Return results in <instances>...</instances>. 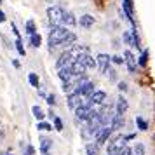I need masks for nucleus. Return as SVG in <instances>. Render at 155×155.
Segmentation results:
<instances>
[{"mask_svg": "<svg viewBox=\"0 0 155 155\" xmlns=\"http://www.w3.org/2000/svg\"><path fill=\"white\" fill-rule=\"evenodd\" d=\"M30 44H31V47L38 49V47L42 45V37H40V33H33V35H30Z\"/></svg>", "mask_w": 155, "mask_h": 155, "instance_id": "24", "label": "nucleus"}, {"mask_svg": "<svg viewBox=\"0 0 155 155\" xmlns=\"http://www.w3.org/2000/svg\"><path fill=\"white\" fill-rule=\"evenodd\" d=\"M126 138L124 136H117V138H113L112 141H108V145H106V155H115L119 150L126 147Z\"/></svg>", "mask_w": 155, "mask_h": 155, "instance_id": "4", "label": "nucleus"}, {"mask_svg": "<svg viewBox=\"0 0 155 155\" xmlns=\"http://www.w3.org/2000/svg\"><path fill=\"white\" fill-rule=\"evenodd\" d=\"M122 38H124V42L127 44V45H131V47H140V37H138V31H136V28H131L127 30V31H124L122 33Z\"/></svg>", "mask_w": 155, "mask_h": 155, "instance_id": "6", "label": "nucleus"}, {"mask_svg": "<svg viewBox=\"0 0 155 155\" xmlns=\"http://www.w3.org/2000/svg\"><path fill=\"white\" fill-rule=\"evenodd\" d=\"M11 28H12V31H14V35H16V37H19V31H18V28H16V25H14V23L11 25Z\"/></svg>", "mask_w": 155, "mask_h": 155, "instance_id": "40", "label": "nucleus"}, {"mask_svg": "<svg viewBox=\"0 0 155 155\" xmlns=\"http://www.w3.org/2000/svg\"><path fill=\"white\" fill-rule=\"evenodd\" d=\"M2 4H4V0H0V5H2Z\"/></svg>", "mask_w": 155, "mask_h": 155, "instance_id": "42", "label": "nucleus"}, {"mask_svg": "<svg viewBox=\"0 0 155 155\" xmlns=\"http://www.w3.org/2000/svg\"><path fill=\"white\" fill-rule=\"evenodd\" d=\"M110 61H113L115 64H122L124 63V58L122 56H110Z\"/></svg>", "mask_w": 155, "mask_h": 155, "instance_id": "36", "label": "nucleus"}, {"mask_svg": "<svg viewBox=\"0 0 155 155\" xmlns=\"http://www.w3.org/2000/svg\"><path fill=\"white\" fill-rule=\"evenodd\" d=\"M75 42H77V35L70 31V33L66 35V38L61 42V45H63V47H71V45H75Z\"/></svg>", "mask_w": 155, "mask_h": 155, "instance_id": "21", "label": "nucleus"}, {"mask_svg": "<svg viewBox=\"0 0 155 155\" xmlns=\"http://www.w3.org/2000/svg\"><path fill=\"white\" fill-rule=\"evenodd\" d=\"M5 19H7V18H5V12L0 11V23H5Z\"/></svg>", "mask_w": 155, "mask_h": 155, "instance_id": "39", "label": "nucleus"}, {"mask_svg": "<svg viewBox=\"0 0 155 155\" xmlns=\"http://www.w3.org/2000/svg\"><path fill=\"white\" fill-rule=\"evenodd\" d=\"M38 94H40L42 98H45V96H47V94H45V91H44V89H38Z\"/></svg>", "mask_w": 155, "mask_h": 155, "instance_id": "41", "label": "nucleus"}, {"mask_svg": "<svg viewBox=\"0 0 155 155\" xmlns=\"http://www.w3.org/2000/svg\"><path fill=\"white\" fill-rule=\"evenodd\" d=\"M106 101V92L105 91H94L87 96V103L85 105H91V106H98V105H103Z\"/></svg>", "mask_w": 155, "mask_h": 155, "instance_id": "7", "label": "nucleus"}, {"mask_svg": "<svg viewBox=\"0 0 155 155\" xmlns=\"http://www.w3.org/2000/svg\"><path fill=\"white\" fill-rule=\"evenodd\" d=\"M31 113H33V117H35L38 122L45 119V113H44V110H42L38 105H33V106H31Z\"/></svg>", "mask_w": 155, "mask_h": 155, "instance_id": "22", "label": "nucleus"}, {"mask_svg": "<svg viewBox=\"0 0 155 155\" xmlns=\"http://www.w3.org/2000/svg\"><path fill=\"white\" fill-rule=\"evenodd\" d=\"M136 124H138V129L140 131H147L148 129V122L143 117H136Z\"/></svg>", "mask_w": 155, "mask_h": 155, "instance_id": "31", "label": "nucleus"}, {"mask_svg": "<svg viewBox=\"0 0 155 155\" xmlns=\"http://www.w3.org/2000/svg\"><path fill=\"white\" fill-rule=\"evenodd\" d=\"M51 147H52V141H51L49 138H42V140H40V152H42L44 155H49Z\"/></svg>", "mask_w": 155, "mask_h": 155, "instance_id": "20", "label": "nucleus"}, {"mask_svg": "<svg viewBox=\"0 0 155 155\" xmlns=\"http://www.w3.org/2000/svg\"><path fill=\"white\" fill-rule=\"evenodd\" d=\"M85 153L87 155H99V147L92 145V143H87L85 145Z\"/></svg>", "mask_w": 155, "mask_h": 155, "instance_id": "28", "label": "nucleus"}, {"mask_svg": "<svg viewBox=\"0 0 155 155\" xmlns=\"http://www.w3.org/2000/svg\"><path fill=\"white\" fill-rule=\"evenodd\" d=\"M94 23H96V19L91 14H84L80 16V19H77V25H80L82 28H91V26H94Z\"/></svg>", "mask_w": 155, "mask_h": 155, "instance_id": "17", "label": "nucleus"}, {"mask_svg": "<svg viewBox=\"0 0 155 155\" xmlns=\"http://www.w3.org/2000/svg\"><path fill=\"white\" fill-rule=\"evenodd\" d=\"M70 71H71V77H84V75H85L84 64L80 63L78 59H75V61L70 64Z\"/></svg>", "mask_w": 155, "mask_h": 155, "instance_id": "14", "label": "nucleus"}, {"mask_svg": "<svg viewBox=\"0 0 155 155\" xmlns=\"http://www.w3.org/2000/svg\"><path fill=\"white\" fill-rule=\"evenodd\" d=\"M66 94H70V92H73V84L71 82H63V87H61Z\"/></svg>", "mask_w": 155, "mask_h": 155, "instance_id": "33", "label": "nucleus"}, {"mask_svg": "<svg viewBox=\"0 0 155 155\" xmlns=\"http://www.w3.org/2000/svg\"><path fill=\"white\" fill-rule=\"evenodd\" d=\"M64 9L61 5H51L47 7V21H49L51 26H56V25H61V16H63Z\"/></svg>", "mask_w": 155, "mask_h": 155, "instance_id": "3", "label": "nucleus"}, {"mask_svg": "<svg viewBox=\"0 0 155 155\" xmlns=\"http://www.w3.org/2000/svg\"><path fill=\"white\" fill-rule=\"evenodd\" d=\"M61 25L63 26H75L77 25V18H75V14L73 12H70V11H63V16H61Z\"/></svg>", "mask_w": 155, "mask_h": 155, "instance_id": "13", "label": "nucleus"}, {"mask_svg": "<svg viewBox=\"0 0 155 155\" xmlns=\"http://www.w3.org/2000/svg\"><path fill=\"white\" fill-rule=\"evenodd\" d=\"M0 155H4V153H0Z\"/></svg>", "mask_w": 155, "mask_h": 155, "instance_id": "44", "label": "nucleus"}, {"mask_svg": "<svg viewBox=\"0 0 155 155\" xmlns=\"http://www.w3.org/2000/svg\"><path fill=\"white\" fill-rule=\"evenodd\" d=\"M70 33V30L63 26V25H56V26H51V33H49V51H52L54 47L61 45L66 35Z\"/></svg>", "mask_w": 155, "mask_h": 155, "instance_id": "1", "label": "nucleus"}, {"mask_svg": "<svg viewBox=\"0 0 155 155\" xmlns=\"http://www.w3.org/2000/svg\"><path fill=\"white\" fill-rule=\"evenodd\" d=\"M28 82H30V85H31V87H37V89L40 87V78H38V75H37V73H33V71L28 75Z\"/></svg>", "mask_w": 155, "mask_h": 155, "instance_id": "25", "label": "nucleus"}, {"mask_svg": "<svg viewBox=\"0 0 155 155\" xmlns=\"http://www.w3.org/2000/svg\"><path fill=\"white\" fill-rule=\"evenodd\" d=\"M54 129L59 131V133L63 131V120L59 119V117H54Z\"/></svg>", "mask_w": 155, "mask_h": 155, "instance_id": "32", "label": "nucleus"}, {"mask_svg": "<svg viewBox=\"0 0 155 155\" xmlns=\"http://www.w3.org/2000/svg\"><path fill=\"white\" fill-rule=\"evenodd\" d=\"M131 155H145V145L143 143H136L131 148Z\"/></svg>", "mask_w": 155, "mask_h": 155, "instance_id": "26", "label": "nucleus"}, {"mask_svg": "<svg viewBox=\"0 0 155 155\" xmlns=\"http://www.w3.org/2000/svg\"><path fill=\"white\" fill-rule=\"evenodd\" d=\"M23 155H35V148L31 147V145H26V148H25Z\"/></svg>", "mask_w": 155, "mask_h": 155, "instance_id": "35", "label": "nucleus"}, {"mask_svg": "<svg viewBox=\"0 0 155 155\" xmlns=\"http://www.w3.org/2000/svg\"><path fill=\"white\" fill-rule=\"evenodd\" d=\"M66 101H68V106H70L71 110H75L77 106L82 105V96L77 94V92H70V94H68V98H66Z\"/></svg>", "mask_w": 155, "mask_h": 155, "instance_id": "16", "label": "nucleus"}, {"mask_svg": "<svg viewBox=\"0 0 155 155\" xmlns=\"http://www.w3.org/2000/svg\"><path fill=\"white\" fill-rule=\"evenodd\" d=\"M124 63L127 64V70L129 73H136V56H134L131 51H124Z\"/></svg>", "mask_w": 155, "mask_h": 155, "instance_id": "10", "label": "nucleus"}, {"mask_svg": "<svg viewBox=\"0 0 155 155\" xmlns=\"http://www.w3.org/2000/svg\"><path fill=\"white\" fill-rule=\"evenodd\" d=\"M126 124V120H124V115H113L112 120H110V127H112V131H120L122 127Z\"/></svg>", "mask_w": 155, "mask_h": 155, "instance_id": "18", "label": "nucleus"}, {"mask_svg": "<svg viewBox=\"0 0 155 155\" xmlns=\"http://www.w3.org/2000/svg\"><path fill=\"white\" fill-rule=\"evenodd\" d=\"M127 108H129V103H127V99L120 94L119 98H117V103H115V115H124L127 112Z\"/></svg>", "mask_w": 155, "mask_h": 155, "instance_id": "12", "label": "nucleus"}, {"mask_svg": "<svg viewBox=\"0 0 155 155\" xmlns=\"http://www.w3.org/2000/svg\"><path fill=\"white\" fill-rule=\"evenodd\" d=\"M80 63L84 64V68L85 70H94L96 68V59L89 54V51H84V52H80L78 54V58H77Z\"/></svg>", "mask_w": 155, "mask_h": 155, "instance_id": "8", "label": "nucleus"}, {"mask_svg": "<svg viewBox=\"0 0 155 155\" xmlns=\"http://www.w3.org/2000/svg\"><path fill=\"white\" fill-rule=\"evenodd\" d=\"M25 31L28 33V37L30 35H33V33H37V26H35V21H26V25H25Z\"/></svg>", "mask_w": 155, "mask_h": 155, "instance_id": "27", "label": "nucleus"}, {"mask_svg": "<svg viewBox=\"0 0 155 155\" xmlns=\"http://www.w3.org/2000/svg\"><path fill=\"white\" fill-rule=\"evenodd\" d=\"M115 155H131V148H129V147L126 145V147L122 148V150H119V152H117Z\"/></svg>", "mask_w": 155, "mask_h": 155, "instance_id": "37", "label": "nucleus"}, {"mask_svg": "<svg viewBox=\"0 0 155 155\" xmlns=\"http://www.w3.org/2000/svg\"><path fill=\"white\" fill-rule=\"evenodd\" d=\"M96 89H94V82H91V80H87L84 85H80V87H77V89H73V92H77V94H80L82 98H87L91 92H94Z\"/></svg>", "mask_w": 155, "mask_h": 155, "instance_id": "11", "label": "nucleus"}, {"mask_svg": "<svg viewBox=\"0 0 155 155\" xmlns=\"http://www.w3.org/2000/svg\"><path fill=\"white\" fill-rule=\"evenodd\" d=\"M14 45H16V49H18V52H19V56H25V54H26V51H25V47H23V40H21V37H18V38H16Z\"/></svg>", "mask_w": 155, "mask_h": 155, "instance_id": "30", "label": "nucleus"}, {"mask_svg": "<svg viewBox=\"0 0 155 155\" xmlns=\"http://www.w3.org/2000/svg\"><path fill=\"white\" fill-rule=\"evenodd\" d=\"M96 68H99V73H106V70L110 68V56L108 54H98Z\"/></svg>", "mask_w": 155, "mask_h": 155, "instance_id": "9", "label": "nucleus"}, {"mask_svg": "<svg viewBox=\"0 0 155 155\" xmlns=\"http://www.w3.org/2000/svg\"><path fill=\"white\" fill-rule=\"evenodd\" d=\"M45 101H47L51 106H54L56 105V96H54V94H47V96H45Z\"/></svg>", "mask_w": 155, "mask_h": 155, "instance_id": "34", "label": "nucleus"}, {"mask_svg": "<svg viewBox=\"0 0 155 155\" xmlns=\"http://www.w3.org/2000/svg\"><path fill=\"white\" fill-rule=\"evenodd\" d=\"M2 136H4V134H2V133H0V140H2Z\"/></svg>", "mask_w": 155, "mask_h": 155, "instance_id": "43", "label": "nucleus"}, {"mask_svg": "<svg viewBox=\"0 0 155 155\" xmlns=\"http://www.w3.org/2000/svg\"><path fill=\"white\" fill-rule=\"evenodd\" d=\"M148 56H150V51H148V49H143L136 63L140 64V66H147V63H148Z\"/></svg>", "mask_w": 155, "mask_h": 155, "instance_id": "23", "label": "nucleus"}, {"mask_svg": "<svg viewBox=\"0 0 155 155\" xmlns=\"http://www.w3.org/2000/svg\"><path fill=\"white\" fill-rule=\"evenodd\" d=\"M58 77H59L61 82H70L71 80L70 66H61V68H58Z\"/></svg>", "mask_w": 155, "mask_h": 155, "instance_id": "19", "label": "nucleus"}, {"mask_svg": "<svg viewBox=\"0 0 155 155\" xmlns=\"http://www.w3.org/2000/svg\"><path fill=\"white\" fill-rule=\"evenodd\" d=\"M37 131H52V124L45 122V120H40L37 124Z\"/></svg>", "mask_w": 155, "mask_h": 155, "instance_id": "29", "label": "nucleus"}, {"mask_svg": "<svg viewBox=\"0 0 155 155\" xmlns=\"http://www.w3.org/2000/svg\"><path fill=\"white\" fill-rule=\"evenodd\" d=\"M75 119L77 120H82V122H89L91 119H94L96 117V113H98V110L94 108V106H91V105H82L80 106H77L75 110Z\"/></svg>", "mask_w": 155, "mask_h": 155, "instance_id": "2", "label": "nucleus"}, {"mask_svg": "<svg viewBox=\"0 0 155 155\" xmlns=\"http://www.w3.org/2000/svg\"><path fill=\"white\" fill-rule=\"evenodd\" d=\"M112 127L110 126H103L98 129V133L94 134V140H96V147H103L106 141H110V136H112Z\"/></svg>", "mask_w": 155, "mask_h": 155, "instance_id": "5", "label": "nucleus"}, {"mask_svg": "<svg viewBox=\"0 0 155 155\" xmlns=\"http://www.w3.org/2000/svg\"><path fill=\"white\" fill-rule=\"evenodd\" d=\"M122 9L124 14L127 16V19L134 25V7H133V0H122Z\"/></svg>", "mask_w": 155, "mask_h": 155, "instance_id": "15", "label": "nucleus"}, {"mask_svg": "<svg viewBox=\"0 0 155 155\" xmlns=\"http://www.w3.org/2000/svg\"><path fill=\"white\" fill-rule=\"evenodd\" d=\"M119 91L120 92H126L127 91V84H126V82H119Z\"/></svg>", "mask_w": 155, "mask_h": 155, "instance_id": "38", "label": "nucleus"}]
</instances>
